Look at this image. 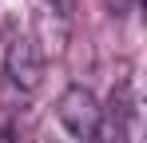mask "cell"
I'll return each instance as SVG.
<instances>
[{"label":"cell","instance_id":"obj_4","mask_svg":"<svg viewBox=\"0 0 147 143\" xmlns=\"http://www.w3.org/2000/svg\"><path fill=\"white\" fill-rule=\"evenodd\" d=\"M0 143H16V135H12V127H8V123H0Z\"/></svg>","mask_w":147,"mask_h":143},{"label":"cell","instance_id":"obj_2","mask_svg":"<svg viewBox=\"0 0 147 143\" xmlns=\"http://www.w3.org/2000/svg\"><path fill=\"white\" fill-rule=\"evenodd\" d=\"M56 119H60V127H64L76 143H96L99 123H103V107H99V99L88 92L84 84H72V88H64L60 99H56Z\"/></svg>","mask_w":147,"mask_h":143},{"label":"cell","instance_id":"obj_3","mask_svg":"<svg viewBox=\"0 0 147 143\" xmlns=\"http://www.w3.org/2000/svg\"><path fill=\"white\" fill-rule=\"evenodd\" d=\"M123 143H147V127H143V95L131 80H119V88L111 92V111Z\"/></svg>","mask_w":147,"mask_h":143},{"label":"cell","instance_id":"obj_5","mask_svg":"<svg viewBox=\"0 0 147 143\" xmlns=\"http://www.w3.org/2000/svg\"><path fill=\"white\" fill-rule=\"evenodd\" d=\"M52 4H56V8H68V0H52Z\"/></svg>","mask_w":147,"mask_h":143},{"label":"cell","instance_id":"obj_1","mask_svg":"<svg viewBox=\"0 0 147 143\" xmlns=\"http://www.w3.org/2000/svg\"><path fill=\"white\" fill-rule=\"evenodd\" d=\"M4 80L20 95H32L44 84V52L32 32H12L4 44Z\"/></svg>","mask_w":147,"mask_h":143}]
</instances>
